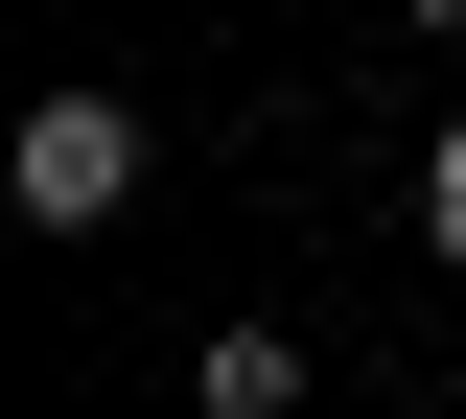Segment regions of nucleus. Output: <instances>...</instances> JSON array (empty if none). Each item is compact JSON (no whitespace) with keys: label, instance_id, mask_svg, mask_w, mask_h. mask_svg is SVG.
<instances>
[{"label":"nucleus","instance_id":"obj_1","mask_svg":"<svg viewBox=\"0 0 466 419\" xmlns=\"http://www.w3.org/2000/svg\"><path fill=\"white\" fill-rule=\"evenodd\" d=\"M24 210H47V234H116V210H140V94H47V117H24Z\"/></svg>","mask_w":466,"mask_h":419},{"label":"nucleus","instance_id":"obj_2","mask_svg":"<svg viewBox=\"0 0 466 419\" xmlns=\"http://www.w3.org/2000/svg\"><path fill=\"white\" fill-rule=\"evenodd\" d=\"M210 419H303V350H280V326H233V350H210Z\"/></svg>","mask_w":466,"mask_h":419},{"label":"nucleus","instance_id":"obj_3","mask_svg":"<svg viewBox=\"0 0 466 419\" xmlns=\"http://www.w3.org/2000/svg\"><path fill=\"white\" fill-rule=\"evenodd\" d=\"M420 234H443V280H466V140H443V164H420Z\"/></svg>","mask_w":466,"mask_h":419},{"label":"nucleus","instance_id":"obj_4","mask_svg":"<svg viewBox=\"0 0 466 419\" xmlns=\"http://www.w3.org/2000/svg\"><path fill=\"white\" fill-rule=\"evenodd\" d=\"M397 24H466V0H397Z\"/></svg>","mask_w":466,"mask_h":419}]
</instances>
